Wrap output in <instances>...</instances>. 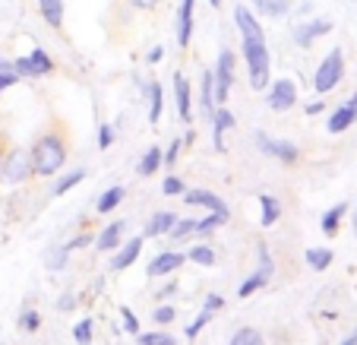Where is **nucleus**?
<instances>
[{"mask_svg": "<svg viewBox=\"0 0 357 345\" xmlns=\"http://www.w3.org/2000/svg\"><path fill=\"white\" fill-rule=\"evenodd\" d=\"M29 156H32L35 177H51L67 165V142H63V136L57 133V130H47V133H41L38 140L32 142Z\"/></svg>", "mask_w": 357, "mask_h": 345, "instance_id": "nucleus-1", "label": "nucleus"}, {"mask_svg": "<svg viewBox=\"0 0 357 345\" xmlns=\"http://www.w3.org/2000/svg\"><path fill=\"white\" fill-rule=\"evenodd\" d=\"M241 51H243V64H247V76H250V86L257 92H266L272 82V54H269V45L257 38H241Z\"/></svg>", "mask_w": 357, "mask_h": 345, "instance_id": "nucleus-2", "label": "nucleus"}, {"mask_svg": "<svg viewBox=\"0 0 357 345\" xmlns=\"http://www.w3.org/2000/svg\"><path fill=\"white\" fill-rule=\"evenodd\" d=\"M342 76H344V51L342 47H332L329 54L319 61L317 73H313V89H317L319 95H326L342 82Z\"/></svg>", "mask_w": 357, "mask_h": 345, "instance_id": "nucleus-3", "label": "nucleus"}, {"mask_svg": "<svg viewBox=\"0 0 357 345\" xmlns=\"http://www.w3.org/2000/svg\"><path fill=\"white\" fill-rule=\"evenodd\" d=\"M212 80H215V105H225L231 95V86H234V80H237V54L231 47H222V51H218Z\"/></svg>", "mask_w": 357, "mask_h": 345, "instance_id": "nucleus-4", "label": "nucleus"}, {"mask_svg": "<svg viewBox=\"0 0 357 345\" xmlns=\"http://www.w3.org/2000/svg\"><path fill=\"white\" fill-rule=\"evenodd\" d=\"M32 177V156L22 146L3 152V162H0V181L3 184H22Z\"/></svg>", "mask_w": 357, "mask_h": 345, "instance_id": "nucleus-5", "label": "nucleus"}, {"mask_svg": "<svg viewBox=\"0 0 357 345\" xmlns=\"http://www.w3.org/2000/svg\"><path fill=\"white\" fill-rule=\"evenodd\" d=\"M13 70L22 80H38V76H51L54 73V57L47 54L45 47H32L29 54L13 57Z\"/></svg>", "mask_w": 357, "mask_h": 345, "instance_id": "nucleus-6", "label": "nucleus"}, {"mask_svg": "<svg viewBox=\"0 0 357 345\" xmlns=\"http://www.w3.org/2000/svg\"><path fill=\"white\" fill-rule=\"evenodd\" d=\"M266 105L269 111H291L297 105V86L294 80H272L269 89H266Z\"/></svg>", "mask_w": 357, "mask_h": 345, "instance_id": "nucleus-7", "label": "nucleus"}, {"mask_svg": "<svg viewBox=\"0 0 357 345\" xmlns=\"http://www.w3.org/2000/svg\"><path fill=\"white\" fill-rule=\"evenodd\" d=\"M257 146H259V152H266L269 159H278V162H284V165H294L297 159H301V149H297L294 142L275 140V136L263 133V130L257 133Z\"/></svg>", "mask_w": 357, "mask_h": 345, "instance_id": "nucleus-8", "label": "nucleus"}, {"mask_svg": "<svg viewBox=\"0 0 357 345\" xmlns=\"http://www.w3.org/2000/svg\"><path fill=\"white\" fill-rule=\"evenodd\" d=\"M332 32V22L329 20H307L301 26H294V45L297 47H313L323 35Z\"/></svg>", "mask_w": 357, "mask_h": 345, "instance_id": "nucleus-9", "label": "nucleus"}, {"mask_svg": "<svg viewBox=\"0 0 357 345\" xmlns=\"http://www.w3.org/2000/svg\"><path fill=\"white\" fill-rule=\"evenodd\" d=\"M174 105H177V117L183 124L193 121V86H190V80L181 70L174 73Z\"/></svg>", "mask_w": 357, "mask_h": 345, "instance_id": "nucleus-10", "label": "nucleus"}, {"mask_svg": "<svg viewBox=\"0 0 357 345\" xmlns=\"http://www.w3.org/2000/svg\"><path fill=\"white\" fill-rule=\"evenodd\" d=\"M142 244H146V235H136V237H130V241H123L121 247L114 251V257H111V270H114V272L130 270V266L139 260Z\"/></svg>", "mask_w": 357, "mask_h": 345, "instance_id": "nucleus-11", "label": "nucleus"}, {"mask_svg": "<svg viewBox=\"0 0 357 345\" xmlns=\"http://www.w3.org/2000/svg\"><path fill=\"white\" fill-rule=\"evenodd\" d=\"M234 26H237V32H241V38H257V41L266 38L259 16L253 13L250 7H243V3L241 7H234Z\"/></svg>", "mask_w": 357, "mask_h": 345, "instance_id": "nucleus-12", "label": "nucleus"}, {"mask_svg": "<svg viewBox=\"0 0 357 345\" xmlns=\"http://www.w3.org/2000/svg\"><path fill=\"white\" fill-rule=\"evenodd\" d=\"M187 263V254H181V251H165V254H158L152 263H149V276L152 279H158V276H171V272H177L181 266Z\"/></svg>", "mask_w": 357, "mask_h": 345, "instance_id": "nucleus-13", "label": "nucleus"}, {"mask_svg": "<svg viewBox=\"0 0 357 345\" xmlns=\"http://www.w3.org/2000/svg\"><path fill=\"white\" fill-rule=\"evenodd\" d=\"M193 13H196V0H181L177 7V45L190 47L193 41Z\"/></svg>", "mask_w": 357, "mask_h": 345, "instance_id": "nucleus-14", "label": "nucleus"}, {"mask_svg": "<svg viewBox=\"0 0 357 345\" xmlns=\"http://www.w3.org/2000/svg\"><path fill=\"white\" fill-rule=\"evenodd\" d=\"M354 121H357V92L351 95L344 105H338V108L332 111V117H329V124H326V127H329V133H344V130H348Z\"/></svg>", "mask_w": 357, "mask_h": 345, "instance_id": "nucleus-15", "label": "nucleus"}, {"mask_svg": "<svg viewBox=\"0 0 357 345\" xmlns=\"http://www.w3.org/2000/svg\"><path fill=\"white\" fill-rule=\"evenodd\" d=\"M183 203L187 206H202V210H209V212H228V206H225V200L218 193H212V190H183Z\"/></svg>", "mask_w": 357, "mask_h": 345, "instance_id": "nucleus-16", "label": "nucleus"}, {"mask_svg": "<svg viewBox=\"0 0 357 345\" xmlns=\"http://www.w3.org/2000/svg\"><path fill=\"white\" fill-rule=\"evenodd\" d=\"M234 127V115H231L228 105H215L212 111V146L215 149H225V133Z\"/></svg>", "mask_w": 357, "mask_h": 345, "instance_id": "nucleus-17", "label": "nucleus"}, {"mask_svg": "<svg viewBox=\"0 0 357 345\" xmlns=\"http://www.w3.org/2000/svg\"><path fill=\"white\" fill-rule=\"evenodd\" d=\"M123 231H127V222L123 219H117V222H111L105 231H98L95 235V247H98L101 254H111V251H117L123 244Z\"/></svg>", "mask_w": 357, "mask_h": 345, "instance_id": "nucleus-18", "label": "nucleus"}, {"mask_svg": "<svg viewBox=\"0 0 357 345\" xmlns=\"http://www.w3.org/2000/svg\"><path fill=\"white\" fill-rule=\"evenodd\" d=\"M35 3H38L41 20L54 29V32H61L63 20H67V3H63V0H35Z\"/></svg>", "mask_w": 357, "mask_h": 345, "instance_id": "nucleus-19", "label": "nucleus"}, {"mask_svg": "<svg viewBox=\"0 0 357 345\" xmlns=\"http://www.w3.org/2000/svg\"><path fill=\"white\" fill-rule=\"evenodd\" d=\"M174 222H177V212L162 210V212H155V216L149 219V225H146V231H142V235H146V237H162V235H168Z\"/></svg>", "mask_w": 357, "mask_h": 345, "instance_id": "nucleus-20", "label": "nucleus"}, {"mask_svg": "<svg viewBox=\"0 0 357 345\" xmlns=\"http://www.w3.org/2000/svg\"><path fill=\"white\" fill-rule=\"evenodd\" d=\"M344 212H348V203H335L332 210L323 212V219H319V228H323L326 237H335L338 235V225H342Z\"/></svg>", "mask_w": 357, "mask_h": 345, "instance_id": "nucleus-21", "label": "nucleus"}, {"mask_svg": "<svg viewBox=\"0 0 357 345\" xmlns=\"http://www.w3.org/2000/svg\"><path fill=\"white\" fill-rule=\"evenodd\" d=\"M199 102H202V111L212 117V111H215V80H212V70H202L199 76Z\"/></svg>", "mask_w": 357, "mask_h": 345, "instance_id": "nucleus-22", "label": "nucleus"}, {"mask_svg": "<svg viewBox=\"0 0 357 345\" xmlns=\"http://www.w3.org/2000/svg\"><path fill=\"white\" fill-rule=\"evenodd\" d=\"M250 3H253V13L269 16V20H278L291 10V0H250Z\"/></svg>", "mask_w": 357, "mask_h": 345, "instance_id": "nucleus-23", "label": "nucleus"}, {"mask_svg": "<svg viewBox=\"0 0 357 345\" xmlns=\"http://www.w3.org/2000/svg\"><path fill=\"white\" fill-rule=\"evenodd\" d=\"M303 260H307V266H310L313 272H323L332 266V260H335V254L329 251V247H307V254H303Z\"/></svg>", "mask_w": 357, "mask_h": 345, "instance_id": "nucleus-24", "label": "nucleus"}, {"mask_svg": "<svg viewBox=\"0 0 357 345\" xmlns=\"http://www.w3.org/2000/svg\"><path fill=\"white\" fill-rule=\"evenodd\" d=\"M123 196H127V190H123L121 184H114V187H108L105 193L98 196V203H95V210H98L101 216H105V212H114L117 206L123 203Z\"/></svg>", "mask_w": 357, "mask_h": 345, "instance_id": "nucleus-25", "label": "nucleus"}, {"mask_svg": "<svg viewBox=\"0 0 357 345\" xmlns=\"http://www.w3.org/2000/svg\"><path fill=\"white\" fill-rule=\"evenodd\" d=\"M259 210H263V216H259V222H263V228H272V225L282 219V203H278L275 196L263 193L259 196Z\"/></svg>", "mask_w": 357, "mask_h": 345, "instance_id": "nucleus-26", "label": "nucleus"}, {"mask_svg": "<svg viewBox=\"0 0 357 345\" xmlns=\"http://www.w3.org/2000/svg\"><path fill=\"white\" fill-rule=\"evenodd\" d=\"M165 111V92L162 82H149V124H158Z\"/></svg>", "mask_w": 357, "mask_h": 345, "instance_id": "nucleus-27", "label": "nucleus"}, {"mask_svg": "<svg viewBox=\"0 0 357 345\" xmlns=\"http://www.w3.org/2000/svg\"><path fill=\"white\" fill-rule=\"evenodd\" d=\"M162 162H165V152L158 149V146H149V149L142 152V159H139V175L152 177L158 168H162Z\"/></svg>", "mask_w": 357, "mask_h": 345, "instance_id": "nucleus-28", "label": "nucleus"}, {"mask_svg": "<svg viewBox=\"0 0 357 345\" xmlns=\"http://www.w3.org/2000/svg\"><path fill=\"white\" fill-rule=\"evenodd\" d=\"M269 279L272 276H266V272H253V276H247L241 282V288H237V298H250V295H257L259 288H266V285H269Z\"/></svg>", "mask_w": 357, "mask_h": 345, "instance_id": "nucleus-29", "label": "nucleus"}, {"mask_svg": "<svg viewBox=\"0 0 357 345\" xmlns=\"http://www.w3.org/2000/svg\"><path fill=\"white\" fill-rule=\"evenodd\" d=\"M228 345H266V336L257 330V326H241V330L231 336Z\"/></svg>", "mask_w": 357, "mask_h": 345, "instance_id": "nucleus-30", "label": "nucleus"}, {"mask_svg": "<svg viewBox=\"0 0 357 345\" xmlns=\"http://www.w3.org/2000/svg\"><path fill=\"white\" fill-rule=\"evenodd\" d=\"M82 181H86V171H82V168L67 171V175H63L61 181L54 184V190H51V193H54V196H63V193H70V190H73L76 184H82Z\"/></svg>", "mask_w": 357, "mask_h": 345, "instance_id": "nucleus-31", "label": "nucleus"}, {"mask_svg": "<svg viewBox=\"0 0 357 345\" xmlns=\"http://www.w3.org/2000/svg\"><path fill=\"white\" fill-rule=\"evenodd\" d=\"M136 342L139 345H177V336H171V332L165 330H155V332H136Z\"/></svg>", "mask_w": 357, "mask_h": 345, "instance_id": "nucleus-32", "label": "nucleus"}, {"mask_svg": "<svg viewBox=\"0 0 357 345\" xmlns=\"http://www.w3.org/2000/svg\"><path fill=\"white\" fill-rule=\"evenodd\" d=\"M67 257H70L67 247H51V251H45V270L61 272L63 266H67Z\"/></svg>", "mask_w": 357, "mask_h": 345, "instance_id": "nucleus-33", "label": "nucleus"}, {"mask_svg": "<svg viewBox=\"0 0 357 345\" xmlns=\"http://www.w3.org/2000/svg\"><path fill=\"white\" fill-rule=\"evenodd\" d=\"M228 222V212H209L206 219H199L196 222V235H212V231L218 228V225Z\"/></svg>", "mask_w": 357, "mask_h": 345, "instance_id": "nucleus-34", "label": "nucleus"}, {"mask_svg": "<svg viewBox=\"0 0 357 345\" xmlns=\"http://www.w3.org/2000/svg\"><path fill=\"white\" fill-rule=\"evenodd\" d=\"M20 80H22V76L13 70V61H3V57H0V95L7 92L10 86H16Z\"/></svg>", "mask_w": 357, "mask_h": 345, "instance_id": "nucleus-35", "label": "nucleus"}, {"mask_svg": "<svg viewBox=\"0 0 357 345\" xmlns=\"http://www.w3.org/2000/svg\"><path fill=\"white\" fill-rule=\"evenodd\" d=\"M187 260H193V263H199V266H212L215 263V251H212L209 244H196L193 251L187 254Z\"/></svg>", "mask_w": 357, "mask_h": 345, "instance_id": "nucleus-36", "label": "nucleus"}, {"mask_svg": "<svg viewBox=\"0 0 357 345\" xmlns=\"http://www.w3.org/2000/svg\"><path fill=\"white\" fill-rule=\"evenodd\" d=\"M196 235V219H177L174 225H171L168 237H174V241H181V237H190Z\"/></svg>", "mask_w": 357, "mask_h": 345, "instance_id": "nucleus-37", "label": "nucleus"}, {"mask_svg": "<svg viewBox=\"0 0 357 345\" xmlns=\"http://www.w3.org/2000/svg\"><path fill=\"white\" fill-rule=\"evenodd\" d=\"M73 339H76V345H89V342H92V320L82 317L79 323L73 326Z\"/></svg>", "mask_w": 357, "mask_h": 345, "instance_id": "nucleus-38", "label": "nucleus"}, {"mask_svg": "<svg viewBox=\"0 0 357 345\" xmlns=\"http://www.w3.org/2000/svg\"><path fill=\"white\" fill-rule=\"evenodd\" d=\"M174 317H177V311L171 304H158L155 311H152V320H155L158 326H168V323H174Z\"/></svg>", "mask_w": 357, "mask_h": 345, "instance_id": "nucleus-39", "label": "nucleus"}, {"mask_svg": "<svg viewBox=\"0 0 357 345\" xmlns=\"http://www.w3.org/2000/svg\"><path fill=\"white\" fill-rule=\"evenodd\" d=\"M20 326L22 330H29V332H35L41 326V317H38V311H32V307H26V311L20 314Z\"/></svg>", "mask_w": 357, "mask_h": 345, "instance_id": "nucleus-40", "label": "nucleus"}, {"mask_svg": "<svg viewBox=\"0 0 357 345\" xmlns=\"http://www.w3.org/2000/svg\"><path fill=\"white\" fill-rule=\"evenodd\" d=\"M89 244H95V235H92V231H79V235H76L73 241H67L63 247L73 254V251H82V247H89Z\"/></svg>", "mask_w": 357, "mask_h": 345, "instance_id": "nucleus-41", "label": "nucleus"}, {"mask_svg": "<svg viewBox=\"0 0 357 345\" xmlns=\"http://www.w3.org/2000/svg\"><path fill=\"white\" fill-rule=\"evenodd\" d=\"M257 254H259V272H266V276H272V270H275V260H272L269 247H266V244H259V247H257Z\"/></svg>", "mask_w": 357, "mask_h": 345, "instance_id": "nucleus-42", "label": "nucleus"}, {"mask_svg": "<svg viewBox=\"0 0 357 345\" xmlns=\"http://www.w3.org/2000/svg\"><path fill=\"white\" fill-rule=\"evenodd\" d=\"M114 146V127L111 124H101L98 127V149L105 152V149H111Z\"/></svg>", "mask_w": 357, "mask_h": 345, "instance_id": "nucleus-43", "label": "nucleus"}, {"mask_svg": "<svg viewBox=\"0 0 357 345\" xmlns=\"http://www.w3.org/2000/svg\"><path fill=\"white\" fill-rule=\"evenodd\" d=\"M162 193L165 196H183V181H181V177H174V175L165 177V181H162Z\"/></svg>", "mask_w": 357, "mask_h": 345, "instance_id": "nucleus-44", "label": "nucleus"}, {"mask_svg": "<svg viewBox=\"0 0 357 345\" xmlns=\"http://www.w3.org/2000/svg\"><path fill=\"white\" fill-rule=\"evenodd\" d=\"M212 317H215V314H209V311H199V317H196L193 323L187 326V339H196V336H199V330H202V326H206V323H209Z\"/></svg>", "mask_w": 357, "mask_h": 345, "instance_id": "nucleus-45", "label": "nucleus"}, {"mask_svg": "<svg viewBox=\"0 0 357 345\" xmlns=\"http://www.w3.org/2000/svg\"><path fill=\"white\" fill-rule=\"evenodd\" d=\"M123 330L130 332V336H136V332H139V320H136V314L130 311V307H123Z\"/></svg>", "mask_w": 357, "mask_h": 345, "instance_id": "nucleus-46", "label": "nucleus"}, {"mask_svg": "<svg viewBox=\"0 0 357 345\" xmlns=\"http://www.w3.org/2000/svg\"><path fill=\"white\" fill-rule=\"evenodd\" d=\"M181 149H183V142H181V140H174V142L168 146V149H165V162H162V165H174L177 159H181Z\"/></svg>", "mask_w": 357, "mask_h": 345, "instance_id": "nucleus-47", "label": "nucleus"}, {"mask_svg": "<svg viewBox=\"0 0 357 345\" xmlns=\"http://www.w3.org/2000/svg\"><path fill=\"white\" fill-rule=\"evenodd\" d=\"M127 3L136 10H142V13H152V10L162 7V0H127Z\"/></svg>", "mask_w": 357, "mask_h": 345, "instance_id": "nucleus-48", "label": "nucleus"}, {"mask_svg": "<svg viewBox=\"0 0 357 345\" xmlns=\"http://www.w3.org/2000/svg\"><path fill=\"white\" fill-rule=\"evenodd\" d=\"M222 307H225V298H222V295H209V298H206V304H202V311L215 314V311H222Z\"/></svg>", "mask_w": 357, "mask_h": 345, "instance_id": "nucleus-49", "label": "nucleus"}, {"mask_svg": "<svg viewBox=\"0 0 357 345\" xmlns=\"http://www.w3.org/2000/svg\"><path fill=\"white\" fill-rule=\"evenodd\" d=\"M162 57H165V47L162 45H155V47H149V51H146V64H152V67H155V64H162Z\"/></svg>", "mask_w": 357, "mask_h": 345, "instance_id": "nucleus-50", "label": "nucleus"}, {"mask_svg": "<svg viewBox=\"0 0 357 345\" xmlns=\"http://www.w3.org/2000/svg\"><path fill=\"white\" fill-rule=\"evenodd\" d=\"M57 307H61V311H73V307H76V295H70V291H67V295H61Z\"/></svg>", "mask_w": 357, "mask_h": 345, "instance_id": "nucleus-51", "label": "nucleus"}, {"mask_svg": "<svg viewBox=\"0 0 357 345\" xmlns=\"http://www.w3.org/2000/svg\"><path fill=\"white\" fill-rule=\"evenodd\" d=\"M307 115H319V111H326V105H323V98H317V102H307Z\"/></svg>", "mask_w": 357, "mask_h": 345, "instance_id": "nucleus-52", "label": "nucleus"}, {"mask_svg": "<svg viewBox=\"0 0 357 345\" xmlns=\"http://www.w3.org/2000/svg\"><path fill=\"white\" fill-rule=\"evenodd\" d=\"M338 345H357V330H354V332H348V336H344Z\"/></svg>", "mask_w": 357, "mask_h": 345, "instance_id": "nucleus-53", "label": "nucleus"}, {"mask_svg": "<svg viewBox=\"0 0 357 345\" xmlns=\"http://www.w3.org/2000/svg\"><path fill=\"white\" fill-rule=\"evenodd\" d=\"M174 291H177V285H174V282H168V285H165V288H162V298H168V295H174Z\"/></svg>", "mask_w": 357, "mask_h": 345, "instance_id": "nucleus-54", "label": "nucleus"}, {"mask_svg": "<svg viewBox=\"0 0 357 345\" xmlns=\"http://www.w3.org/2000/svg\"><path fill=\"white\" fill-rule=\"evenodd\" d=\"M225 0H209V7H222Z\"/></svg>", "mask_w": 357, "mask_h": 345, "instance_id": "nucleus-55", "label": "nucleus"}, {"mask_svg": "<svg viewBox=\"0 0 357 345\" xmlns=\"http://www.w3.org/2000/svg\"><path fill=\"white\" fill-rule=\"evenodd\" d=\"M3 152H7V149H3V140H0V162H3Z\"/></svg>", "mask_w": 357, "mask_h": 345, "instance_id": "nucleus-56", "label": "nucleus"}, {"mask_svg": "<svg viewBox=\"0 0 357 345\" xmlns=\"http://www.w3.org/2000/svg\"><path fill=\"white\" fill-rule=\"evenodd\" d=\"M354 235H357V212H354Z\"/></svg>", "mask_w": 357, "mask_h": 345, "instance_id": "nucleus-57", "label": "nucleus"}]
</instances>
